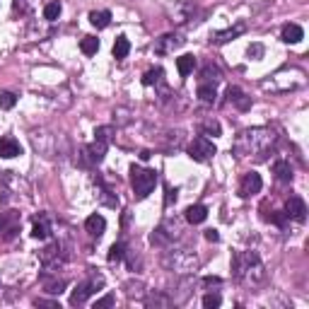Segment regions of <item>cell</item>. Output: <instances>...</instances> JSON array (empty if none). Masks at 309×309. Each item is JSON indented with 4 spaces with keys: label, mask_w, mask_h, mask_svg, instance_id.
Wrapping results in <instances>:
<instances>
[{
    "label": "cell",
    "mask_w": 309,
    "mask_h": 309,
    "mask_svg": "<svg viewBox=\"0 0 309 309\" xmlns=\"http://www.w3.org/2000/svg\"><path fill=\"white\" fill-rule=\"evenodd\" d=\"M232 271H235L237 280L251 282V285H254V278H251L254 273L264 278V266L259 261V256L251 254V251H239V254H235V259H232Z\"/></svg>",
    "instance_id": "obj_1"
},
{
    "label": "cell",
    "mask_w": 309,
    "mask_h": 309,
    "mask_svg": "<svg viewBox=\"0 0 309 309\" xmlns=\"http://www.w3.org/2000/svg\"><path fill=\"white\" fill-rule=\"evenodd\" d=\"M131 186L138 198H147L157 186V174L154 169H143V167H131Z\"/></svg>",
    "instance_id": "obj_2"
},
{
    "label": "cell",
    "mask_w": 309,
    "mask_h": 309,
    "mask_svg": "<svg viewBox=\"0 0 309 309\" xmlns=\"http://www.w3.org/2000/svg\"><path fill=\"white\" fill-rule=\"evenodd\" d=\"M101 285H104V278H101V275H90L87 280L80 282V285L75 288V292L70 295V304L78 307V304H82V302H87V297L94 295L97 288H101Z\"/></svg>",
    "instance_id": "obj_3"
},
{
    "label": "cell",
    "mask_w": 309,
    "mask_h": 309,
    "mask_svg": "<svg viewBox=\"0 0 309 309\" xmlns=\"http://www.w3.org/2000/svg\"><path fill=\"white\" fill-rule=\"evenodd\" d=\"M215 152H218V150L213 145V140H208L205 136L193 138V143L189 145V154H191V160H196V162H205V160H210Z\"/></svg>",
    "instance_id": "obj_4"
},
{
    "label": "cell",
    "mask_w": 309,
    "mask_h": 309,
    "mask_svg": "<svg viewBox=\"0 0 309 309\" xmlns=\"http://www.w3.org/2000/svg\"><path fill=\"white\" fill-rule=\"evenodd\" d=\"M261 186H264L261 174L246 172L244 179H242V184H239V196H242V198H251V196H256V193L261 191Z\"/></svg>",
    "instance_id": "obj_5"
},
{
    "label": "cell",
    "mask_w": 309,
    "mask_h": 309,
    "mask_svg": "<svg viewBox=\"0 0 309 309\" xmlns=\"http://www.w3.org/2000/svg\"><path fill=\"white\" fill-rule=\"evenodd\" d=\"M285 213H288V218L297 220V222H304V220H307V205H304V200H302L300 196H292V198L288 200Z\"/></svg>",
    "instance_id": "obj_6"
},
{
    "label": "cell",
    "mask_w": 309,
    "mask_h": 309,
    "mask_svg": "<svg viewBox=\"0 0 309 309\" xmlns=\"http://www.w3.org/2000/svg\"><path fill=\"white\" fill-rule=\"evenodd\" d=\"M184 44L182 37H176V34H164V37L157 39V44H154V51L157 54H172L174 48H179Z\"/></svg>",
    "instance_id": "obj_7"
},
{
    "label": "cell",
    "mask_w": 309,
    "mask_h": 309,
    "mask_svg": "<svg viewBox=\"0 0 309 309\" xmlns=\"http://www.w3.org/2000/svg\"><path fill=\"white\" fill-rule=\"evenodd\" d=\"M198 266V259L193 254H186V251H176L174 254V268L179 273H189V271H193Z\"/></svg>",
    "instance_id": "obj_8"
},
{
    "label": "cell",
    "mask_w": 309,
    "mask_h": 309,
    "mask_svg": "<svg viewBox=\"0 0 309 309\" xmlns=\"http://www.w3.org/2000/svg\"><path fill=\"white\" fill-rule=\"evenodd\" d=\"M85 229H87L92 237H101L104 235V229H107V220H104V215H99V213L90 215V218L85 220Z\"/></svg>",
    "instance_id": "obj_9"
},
{
    "label": "cell",
    "mask_w": 309,
    "mask_h": 309,
    "mask_svg": "<svg viewBox=\"0 0 309 309\" xmlns=\"http://www.w3.org/2000/svg\"><path fill=\"white\" fill-rule=\"evenodd\" d=\"M22 154V145H19L15 138H0V157H19Z\"/></svg>",
    "instance_id": "obj_10"
},
{
    "label": "cell",
    "mask_w": 309,
    "mask_h": 309,
    "mask_svg": "<svg viewBox=\"0 0 309 309\" xmlns=\"http://www.w3.org/2000/svg\"><path fill=\"white\" fill-rule=\"evenodd\" d=\"M227 101H232L237 109H242V111L251 109V99H249V97H246V94L239 90V87H229V90H227Z\"/></svg>",
    "instance_id": "obj_11"
},
{
    "label": "cell",
    "mask_w": 309,
    "mask_h": 309,
    "mask_svg": "<svg viewBox=\"0 0 309 309\" xmlns=\"http://www.w3.org/2000/svg\"><path fill=\"white\" fill-rule=\"evenodd\" d=\"M304 39V32H302L300 24H285L282 27V41L285 44H300Z\"/></svg>",
    "instance_id": "obj_12"
},
{
    "label": "cell",
    "mask_w": 309,
    "mask_h": 309,
    "mask_svg": "<svg viewBox=\"0 0 309 309\" xmlns=\"http://www.w3.org/2000/svg\"><path fill=\"white\" fill-rule=\"evenodd\" d=\"M205 218H208V208L205 205H189L186 208V220L191 225H200V222H205Z\"/></svg>",
    "instance_id": "obj_13"
},
{
    "label": "cell",
    "mask_w": 309,
    "mask_h": 309,
    "mask_svg": "<svg viewBox=\"0 0 309 309\" xmlns=\"http://www.w3.org/2000/svg\"><path fill=\"white\" fill-rule=\"evenodd\" d=\"M193 68H196V58H193L191 54L179 56V58H176V70H179L182 78H189V75L193 73Z\"/></svg>",
    "instance_id": "obj_14"
},
{
    "label": "cell",
    "mask_w": 309,
    "mask_h": 309,
    "mask_svg": "<svg viewBox=\"0 0 309 309\" xmlns=\"http://www.w3.org/2000/svg\"><path fill=\"white\" fill-rule=\"evenodd\" d=\"M48 235H51V225H48V218H46V215H41V218H37V222H34L32 237H34V239H46Z\"/></svg>",
    "instance_id": "obj_15"
},
{
    "label": "cell",
    "mask_w": 309,
    "mask_h": 309,
    "mask_svg": "<svg viewBox=\"0 0 309 309\" xmlns=\"http://www.w3.org/2000/svg\"><path fill=\"white\" fill-rule=\"evenodd\" d=\"M90 22H92V24H94L97 29L109 27L111 12H109V10H94V12H90Z\"/></svg>",
    "instance_id": "obj_16"
},
{
    "label": "cell",
    "mask_w": 309,
    "mask_h": 309,
    "mask_svg": "<svg viewBox=\"0 0 309 309\" xmlns=\"http://www.w3.org/2000/svg\"><path fill=\"white\" fill-rule=\"evenodd\" d=\"M273 174L278 176V182L290 184L292 182V167H290V162H275V164H273Z\"/></svg>",
    "instance_id": "obj_17"
},
{
    "label": "cell",
    "mask_w": 309,
    "mask_h": 309,
    "mask_svg": "<svg viewBox=\"0 0 309 309\" xmlns=\"http://www.w3.org/2000/svg\"><path fill=\"white\" fill-rule=\"evenodd\" d=\"M131 54V41H128L126 37H116V41H114V58H126V56Z\"/></svg>",
    "instance_id": "obj_18"
},
{
    "label": "cell",
    "mask_w": 309,
    "mask_h": 309,
    "mask_svg": "<svg viewBox=\"0 0 309 309\" xmlns=\"http://www.w3.org/2000/svg\"><path fill=\"white\" fill-rule=\"evenodd\" d=\"M198 97L205 101V104H213V101H215V85H213V82H200Z\"/></svg>",
    "instance_id": "obj_19"
},
{
    "label": "cell",
    "mask_w": 309,
    "mask_h": 309,
    "mask_svg": "<svg viewBox=\"0 0 309 309\" xmlns=\"http://www.w3.org/2000/svg\"><path fill=\"white\" fill-rule=\"evenodd\" d=\"M80 48H82V54H85V56H94L97 51H99V39L85 37V39L80 41Z\"/></svg>",
    "instance_id": "obj_20"
},
{
    "label": "cell",
    "mask_w": 309,
    "mask_h": 309,
    "mask_svg": "<svg viewBox=\"0 0 309 309\" xmlns=\"http://www.w3.org/2000/svg\"><path fill=\"white\" fill-rule=\"evenodd\" d=\"M244 32V24H237L235 29H227V32H220V34H215V44H225V41H229V39L239 37Z\"/></svg>",
    "instance_id": "obj_21"
},
{
    "label": "cell",
    "mask_w": 309,
    "mask_h": 309,
    "mask_svg": "<svg viewBox=\"0 0 309 309\" xmlns=\"http://www.w3.org/2000/svg\"><path fill=\"white\" fill-rule=\"evenodd\" d=\"M162 75H164L162 68H152V70H147V73L143 75V85H145V87H150V85H160V82H162Z\"/></svg>",
    "instance_id": "obj_22"
},
{
    "label": "cell",
    "mask_w": 309,
    "mask_h": 309,
    "mask_svg": "<svg viewBox=\"0 0 309 309\" xmlns=\"http://www.w3.org/2000/svg\"><path fill=\"white\" fill-rule=\"evenodd\" d=\"M61 3H58V0H56V3H48V5H46L44 8V17L48 19V22H54V19H58L61 17Z\"/></svg>",
    "instance_id": "obj_23"
},
{
    "label": "cell",
    "mask_w": 309,
    "mask_h": 309,
    "mask_svg": "<svg viewBox=\"0 0 309 309\" xmlns=\"http://www.w3.org/2000/svg\"><path fill=\"white\" fill-rule=\"evenodd\" d=\"M17 104V97L12 94V92H0V109H12Z\"/></svg>",
    "instance_id": "obj_24"
},
{
    "label": "cell",
    "mask_w": 309,
    "mask_h": 309,
    "mask_svg": "<svg viewBox=\"0 0 309 309\" xmlns=\"http://www.w3.org/2000/svg\"><path fill=\"white\" fill-rule=\"evenodd\" d=\"M220 80V70L215 65H205L203 68V82H218Z\"/></svg>",
    "instance_id": "obj_25"
},
{
    "label": "cell",
    "mask_w": 309,
    "mask_h": 309,
    "mask_svg": "<svg viewBox=\"0 0 309 309\" xmlns=\"http://www.w3.org/2000/svg\"><path fill=\"white\" fill-rule=\"evenodd\" d=\"M111 126H99L97 131H94V140H101V143H109L111 140Z\"/></svg>",
    "instance_id": "obj_26"
},
{
    "label": "cell",
    "mask_w": 309,
    "mask_h": 309,
    "mask_svg": "<svg viewBox=\"0 0 309 309\" xmlns=\"http://www.w3.org/2000/svg\"><path fill=\"white\" fill-rule=\"evenodd\" d=\"M44 285H46V292H51V295H61V292H63V288H65L63 280H54V282L44 280Z\"/></svg>",
    "instance_id": "obj_27"
},
{
    "label": "cell",
    "mask_w": 309,
    "mask_h": 309,
    "mask_svg": "<svg viewBox=\"0 0 309 309\" xmlns=\"http://www.w3.org/2000/svg\"><path fill=\"white\" fill-rule=\"evenodd\" d=\"M220 295H205V297H203V307L205 309H218L220 307Z\"/></svg>",
    "instance_id": "obj_28"
},
{
    "label": "cell",
    "mask_w": 309,
    "mask_h": 309,
    "mask_svg": "<svg viewBox=\"0 0 309 309\" xmlns=\"http://www.w3.org/2000/svg\"><path fill=\"white\" fill-rule=\"evenodd\" d=\"M203 131L208 133V136H220V123L218 121H203Z\"/></svg>",
    "instance_id": "obj_29"
},
{
    "label": "cell",
    "mask_w": 309,
    "mask_h": 309,
    "mask_svg": "<svg viewBox=\"0 0 309 309\" xmlns=\"http://www.w3.org/2000/svg\"><path fill=\"white\" fill-rule=\"evenodd\" d=\"M123 259V244H114L109 249V261L114 264V261H121Z\"/></svg>",
    "instance_id": "obj_30"
},
{
    "label": "cell",
    "mask_w": 309,
    "mask_h": 309,
    "mask_svg": "<svg viewBox=\"0 0 309 309\" xmlns=\"http://www.w3.org/2000/svg\"><path fill=\"white\" fill-rule=\"evenodd\" d=\"M107 307H114V295H107V297L97 300V304H94V309H107Z\"/></svg>",
    "instance_id": "obj_31"
},
{
    "label": "cell",
    "mask_w": 309,
    "mask_h": 309,
    "mask_svg": "<svg viewBox=\"0 0 309 309\" xmlns=\"http://www.w3.org/2000/svg\"><path fill=\"white\" fill-rule=\"evenodd\" d=\"M285 218H288V213L285 210H278V213H273L271 220L275 222V225H285Z\"/></svg>",
    "instance_id": "obj_32"
},
{
    "label": "cell",
    "mask_w": 309,
    "mask_h": 309,
    "mask_svg": "<svg viewBox=\"0 0 309 309\" xmlns=\"http://www.w3.org/2000/svg\"><path fill=\"white\" fill-rule=\"evenodd\" d=\"M172 200H176V189H169V191H167V198H164V205H172Z\"/></svg>",
    "instance_id": "obj_33"
},
{
    "label": "cell",
    "mask_w": 309,
    "mask_h": 309,
    "mask_svg": "<svg viewBox=\"0 0 309 309\" xmlns=\"http://www.w3.org/2000/svg\"><path fill=\"white\" fill-rule=\"evenodd\" d=\"M205 239H208V242H220L218 229H208V232H205Z\"/></svg>",
    "instance_id": "obj_34"
},
{
    "label": "cell",
    "mask_w": 309,
    "mask_h": 309,
    "mask_svg": "<svg viewBox=\"0 0 309 309\" xmlns=\"http://www.w3.org/2000/svg\"><path fill=\"white\" fill-rule=\"evenodd\" d=\"M264 54V46H259V44H254L251 48H249V56H261Z\"/></svg>",
    "instance_id": "obj_35"
},
{
    "label": "cell",
    "mask_w": 309,
    "mask_h": 309,
    "mask_svg": "<svg viewBox=\"0 0 309 309\" xmlns=\"http://www.w3.org/2000/svg\"><path fill=\"white\" fill-rule=\"evenodd\" d=\"M39 307H58V302H48V300H37Z\"/></svg>",
    "instance_id": "obj_36"
}]
</instances>
